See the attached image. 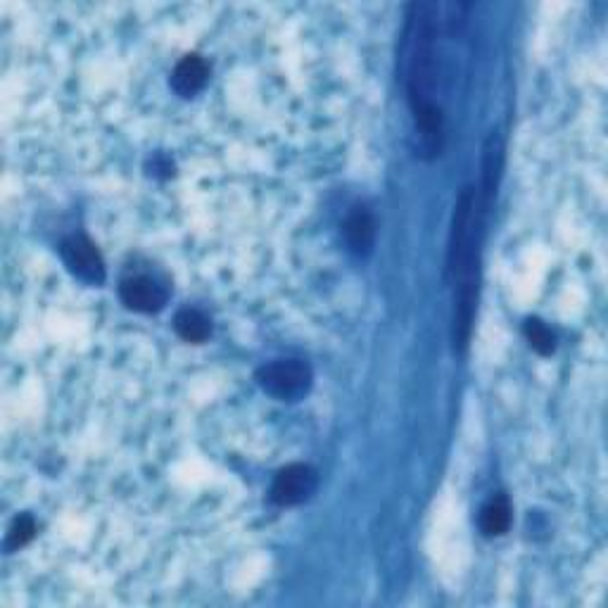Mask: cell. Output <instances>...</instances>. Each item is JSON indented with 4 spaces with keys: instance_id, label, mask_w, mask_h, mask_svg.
Here are the masks:
<instances>
[{
    "instance_id": "obj_3",
    "label": "cell",
    "mask_w": 608,
    "mask_h": 608,
    "mask_svg": "<svg viewBox=\"0 0 608 608\" xmlns=\"http://www.w3.org/2000/svg\"><path fill=\"white\" fill-rule=\"evenodd\" d=\"M319 485V473L309 464H290L276 473L271 483V502L278 506H297L307 502Z\"/></svg>"
},
{
    "instance_id": "obj_4",
    "label": "cell",
    "mask_w": 608,
    "mask_h": 608,
    "mask_svg": "<svg viewBox=\"0 0 608 608\" xmlns=\"http://www.w3.org/2000/svg\"><path fill=\"white\" fill-rule=\"evenodd\" d=\"M62 262L79 281L98 285L105 281V262L100 257L98 247H95L86 236L67 238L60 247Z\"/></svg>"
},
{
    "instance_id": "obj_10",
    "label": "cell",
    "mask_w": 608,
    "mask_h": 608,
    "mask_svg": "<svg viewBox=\"0 0 608 608\" xmlns=\"http://www.w3.org/2000/svg\"><path fill=\"white\" fill-rule=\"evenodd\" d=\"M523 335L530 342V347L542 357H549L556 350V335L547 323L540 319H525L523 323Z\"/></svg>"
},
{
    "instance_id": "obj_2",
    "label": "cell",
    "mask_w": 608,
    "mask_h": 608,
    "mask_svg": "<svg viewBox=\"0 0 608 608\" xmlns=\"http://www.w3.org/2000/svg\"><path fill=\"white\" fill-rule=\"evenodd\" d=\"M312 366L302 359H278L257 371V383L269 397L281 402H295L312 388Z\"/></svg>"
},
{
    "instance_id": "obj_11",
    "label": "cell",
    "mask_w": 608,
    "mask_h": 608,
    "mask_svg": "<svg viewBox=\"0 0 608 608\" xmlns=\"http://www.w3.org/2000/svg\"><path fill=\"white\" fill-rule=\"evenodd\" d=\"M36 535V521L29 516V513H24V516H17L15 521H12L8 537H5V549L8 551H19L22 547H27V544L34 540Z\"/></svg>"
},
{
    "instance_id": "obj_8",
    "label": "cell",
    "mask_w": 608,
    "mask_h": 608,
    "mask_svg": "<svg viewBox=\"0 0 608 608\" xmlns=\"http://www.w3.org/2000/svg\"><path fill=\"white\" fill-rule=\"evenodd\" d=\"M174 331L183 342H193V345H200V342H207L209 335H212V321L207 319L200 309H181L174 316Z\"/></svg>"
},
{
    "instance_id": "obj_6",
    "label": "cell",
    "mask_w": 608,
    "mask_h": 608,
    "mask_svg": "<svg viewBox=\"0 0 608 608\" xmlns=\"http://www.w3.org/2000/svg\"><path fill=\"white\" fill-rule=\"evenodd\" d=\"M209 79V65L205 57L200 55H186L183 60L176 62L174 72H171V88L181 95V98H190V95L200 93Z\"/></svg>"
},
{
    "instance_id": "obj_7",
    "label": "cell",
    "mask_w": 608,
    "mask_h": 608,
    "mask_svg": "<svg viewBox=\"0 0 608 608\" xmlns=\"http://www.w3.org/2000/svg\"><path fill=\"white\" fill-rule=\"evenodd\" d=\"M345 238L352 252L357 255H369L373 240H376V224L366 209H354L345 221Z\"/></svg>"
},
{
    "instance_id": "obj_5",
    "label": "cell",
    "mask_w": 608,
    "mask_h": 608,
    "mask_svg": "<svg viewBox=\"0 0 608 608\" xmlns=\"http://www.w3.org/2000/svg\"><path fill=\"white\" fill-rule=\"evenodd\" d=\"M119 297L131 312L138 314H155L164 309L169 300V293L150 276H129L119 285Z\"/></svg>"
},
{
    "instance_id": "obj_1",
    "label": "cell",
    "mask_w": 608,
    "mask_h": 608,
    "mask_svg": "<svg viewBox=\"0 0 608 608\" xmlns=\"http://www.w3.org/2000/svg\"><path fill=\"white\" fill-rule=\"evenodd\" d=\"M473 188H464L459 195L452 226V247H449V269L456 278V312H454V338L466 345L471 335V321L475 312V295H478V240L473 238Z\"/></svg>"
},
{
    "instance_id": "obj_9",
    "label": "cell",
    "mask_w": 608,
    "mask_h": 608,
    "mask_svg": "<svg viewBox=\"0 0 608 608\" xmlns=\"http://www.w3.org/2000/svg\"><path fill=\"white\" fill-rule=\"evenodd\" d=\"M511 525V504L504 494L490 499L480 511V530L487 537H499L509 530Z\"/></svg>"
}]
</instances>
